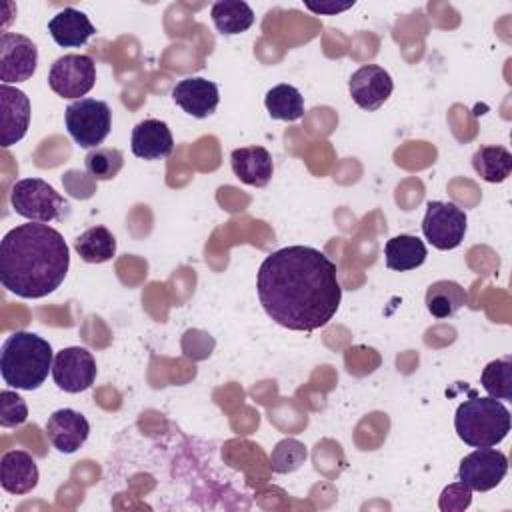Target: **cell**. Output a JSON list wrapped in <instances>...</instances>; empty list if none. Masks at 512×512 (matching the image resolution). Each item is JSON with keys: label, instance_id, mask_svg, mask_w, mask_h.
<instances>
[{"label": "cell", "instance_id": "6", "mask_svg": "<svg viewBox=\"0 0 512 512\" xmlns=\"http://www.w3.org/2000/svg\"><path fill=\"white\" fill-rule=\"evenodd\" d=\"M66 130L80 148H98L112 128V110L106 102L80 98L66 106Z\"/></svg>", "mask_w": 512, "mask_h": 512}, {"label": "cell", "instance_id": "12", "mask_svg": "<svg viewBox=\"0 0 512 512\" xmlns=\"http://www.w3.org/2000/svg\"><path fill=\"white\" fill-rule=\"evenodd\" d=\"M348 90L352 100L368 112L378 110L392 94L394 82L388 70L378 64L360 66L348 80Z\"/></svg>", "mask_w": 512, "mask_h": 512}, {"label": "cell", "instance_id": "17", "mask_svg": "<svg viewBox=\"0 0 512 512\" xmlns=\"http://www.w3.org/2000/svg\"><path fill=\"white\" fill-rule=\"evenodd\" d=\"M230 164L240 182L256 188H264L274 174L272 156L264 146H244L232 150Z\"/></svg>", "mask_w": 512, "mask_h": 512}, {"label": "cell", "instance_id": "31", "mask_svg": "<svg viewBox=\"0 0 512 512\" xmlns=\"http://www.w3.org/2000/svg\"><path fill=\"white\" fill-rule=\"evenodd\" d=\"M304 4H306L308 10H312V12H316V14H328V16H332V14H338V12H344V10L352 8V6H354V0H350V2H346V4H336V2H320V4L304 2Z\"/></svg>", "mask_w": 512, "mask_h": 512}, {"label": "cell", "instance_id": "30", "mask_svg": "<svg viewBox=\"0 0 512 512\" xmlns=\"http://www.w3.org/2000/svg\"><path fill=\"white\" fill-rule=\"evenodd\" d=\"M472 502V490L464 482L448 484L438 500V506L442 512H462Z\"/></svg>", "mask_w": 512, "mask_h": 512}, {"label": "cell", "instance_id": "14", "mask_svg": "<svg viewBox=\"0 0 512 512\" xmlns=\"http://www.w3.org/2000/svg\"><path fill=\"white\" fill-rule=\"evenodd\" d=\"M44 430L50 444L58 452L72 454L86 442L90 434V424L80 412L72 408H60L48 416Z\"/></svg>", "mask_w": 512, "mask_h": 512}, {"label": "cell", "instance_id": "11", "mask_svg": "<svg viewBox=\"0 0 512 512\" xmlns=\"http://www.w3.org/2000/svg\"><path fill=\"white\" fill-rule=\"evenodd\" d=\"M38 66L36 44L16 32H2L0 36V80L2 84H18L32 78Z\"/></svg>", "mask_w": 512, "mask_h": 512}, {"label": "cell", "instance_id": "9", "mask_svg": "<svg viewBox=\"0 0 512 512\" xmlns=\"http://www.w3.org/2000/svg\"><path fill=\"white\" fill-rule=\"evenodd\" d=\"M508 472V458L504 452L484 446L476 448L462 458L458 468V480L464 482L472 492H488L496 488Z\"/></svg>", "mask_w": 512, "mask_h": 512}, {"label": "cell", "instance_id": "7", "mask_svg": "<svg viewBox=\"0 0 512 512\" xmlns=\"http://www.w3.org/2000/svg\"><path fill=\"white\" fill-rule=\"evenodd\" d=\"M96 82V64L88 54H64L48 70V86L62 98L80 100Z\"/></svg>", "mask_w": 512, "mask_h": 512}, {"label": "cell", "instance_id": "25", "mask_svg": "<svg viewBox=\"0 0 512 512\" xmlns=\"http://www.w3.org/2000/svg\"><path fill=\"white\" fill-rule=\"evenodd\" d=\"M266 110L274 120L294 122L304 116V96L292 84H278L266 92Z\"/></svg>", "mask_w": 512, "mask_h": 512}, {"label": "cell", "instance_id": "4", "mask_svg": "<svg viewBox=\"0 0 512 512\" xmlns=\"http://www.w3.org/2000/svg\"><path fill=\"white\" fill-rule=\"evenodd\" d=\"M454 428L458 438L472 446H496L510 432V410L492 396H472L456 408Z\"/></svg>", "mask_w": 512, "mask_h": 512}, {"label": "cell", "instance_id": "19", "mask_svg": "<svg viewBox=\"0 0 512 512\" xmlns=\"http://www.w3.org/2000/svg\"><path fill=\"white\" fill-rule=\"evenodd\" d=\"M48 32L58 46L78 48V46L86 44V40L92 34H96V28L84 12H80L76 8H64L50 18Z\"/></svg>", "mask_w": 512, "mask_h": 512}, {"label": "cell", "instance_id": "21", "mask_svg": "<svg viewBox=\"0 0 512 512\" xmlns=\"http://www.w3.org/2000/svg\"><path fill=\"white\" fill-rule=\"evenodd\" d=\"M426 308L434 318H450L454 316L466 302V290L454 280H436L426 290Z\"/></svg>", "mask_w": 512, "mask_h": 512}, {"label": "cell", "instance_id": "27", "mask_svg": "<svg viewBox=\"0 0 512 512\" xmlns=\"http://www.w3.org/2000/svg\"><path fill=\"white\" fill-rule=\"evenodd\" d=\"M308 458L306 446L296 438H282L270 452V466L276 474H290L298 470Z\"/></svg>", "mask_w": 512, "mask_h": 512}, {"label": "cell", "instance_id": "1", "mask_svg": "<svg viewBox=\"0 0 512 512\" xmlns=\"http://www.w3.org/2000/svg\"><path fill=\"white\" fill-rule=\"evenodd\" d=\"M258 300L282 328L314 332L326 326L342 300L336 264L318 248L286 246L258 268Z\"/></svg>", "mask_w": 512, "mask_h": 512}, {"label": "cell", "instance_id": "13", "mask_svg": "<svg viewBox=\"0 0 512 512\" xmlns=\"http://www.w3.org/2000/svg\"><path fill=\"white\" fill-rule=\"evenodd\" d=\"M0 144L4 148H10L12 144L20 142L30 124V100L28 96L10 86V84H0Z\"/></svg>", "mask_w": 512, "mask_h": 512}, {"label": "cell", "instance_id": "2", "mask_svg": "<svg viewBox=\"0 0 512 512\" xmlns=\"http://www.w3.org/2000/svg\"><path fill=\"white\" fill-rule=\"evenodd\" d=\"M70 248L64 236L40 222L8 230L0 242V282L20 298H44L66 278Z\"/></svg>", "mask_w": 512, "mask_h": 512}, {"label": "cell", "instance_id": "28", "mask_svg": "<svg viewBox=\"0 0 512 512\" xmlns=\"http://www.w3.org/2000/svg\"><path fill=\"white\" fill-rule=\"evenodd\" d=\"M86 170L94 180H112L124 166V156L118 148H94L84 158Z\"/></svg>", "mask_w": 512, "mask_h": 512}, {"label": "cell", "instance_id": "22", "mask_svg": "<svg viewBox=\"0 0 512 512\" xmlns=\"http://www.w3.org/2000/svg\"><path fill=\"white\" fill-rule=\"evenodd\" d=\"M472 168L490 184L504 182L512 172V154L508 148L498 144L480 146L472 156Z\"/></svg>", "mask_w": 512, "mask_h": 512}, {"label": "cell", "instance_id": "15", "mask_svg": "<svg viewBox=\"0 0 512 512\" xmlns=\"http://www.w3.org/2000/svg\"><path fill=\"white\" fill-rule=\"evenodd\" d=\"M172 100L190 116L206 118L216 112L220 102L218 86L212 80L190 76L172 88Z\"/></svg>", "mask_w": 512, "mask_h": 512}, {"label": "cell", "instance_id": "24", "mask_svg": "<svg viewBox=\"0 0 512 512\" xmlns=\"http://www.w3.org/2000/svg\"><path fill=\"white\" fill-rule=\"evenodd\" d=\"M74 250L84 262L102 264L116 254V238L106 226H92L74 240Z\"/></svg>", "mask_w": 512, "mask_h": 512}, {"label": "cell", "instance_id": "5", "mask_svg": "<svg viewBox=\"0 0 512 512\" xmlns=\"http://www.w3.org/2000/svg\"><path fill=\"white\" fill-rule=\"evenodd\" d=\"M14 212L28 222L48 224L60 220L68 210V200L42 178H22L10 190Z\"/></svg>", "mask_w": 512, "mask_h": 512}, {"label": "cell", "instance_id": "23", "mask_svg": "<svg viewBox=\"0 0 512 512\" xmlns=\"http://www.w3.org/2000/svg\"><path fill=\"white\" fill-rule=\"evenodd\" d=\"M210 16L216 30L226 36L246 32L254 24L252 8L242 0H218L212 4Z\"/></svg>", "mask_w": 512, "mask_h": 512}, {"label": "cell", "instance_id": "8", "mask_svg": "<svg viewBox=\"0 0 512 512\" xmlns=\"http://www.w3.org/2000/svg\"><path fill=\"white\" fill-rule=\"evenodd\" d=\"M466 212L452 202L430 200L422 220L424 238L438 250H452L460 246L466 234Z\"/></svg>", "mask_w": 512, "mask_h": 512}, {"label": "cell", "instance_id": "18", "mask_svg": "<svg viewBox=\"0 0 512 512\" xmlns=\"http://www.w3.org/2000/svg\"><path fill=\"white\" fill-rule=\"evenodd\" d=\"M38 466L24 450H10L0 460V484L8 494H28L38 484Z\"/></svg>", "mask_w": 512, "mask_h": 512}, {"label": "cell", "instance_id": "29", "mask_svg": "<svg viewBox=\"0 0 512 512\" xmlns=\"http://www.w3.org/2000/svg\"><path fill=\"white\" fill-rule=\"evenodd\" d=\"M28 418V406L24 398L12 390L0 392V426L14 428L24 424Z\"/></svg>", "mask_w": 512, "mask_h": 512}, {"label": "cell", "instance_id": "10", "mask_svg": "<svg viewBox=\"0 0 512 512\" xmlns=\"http://www.w3.org/2000/svg\"><path fill=\"white\" fill-rule=\"evenodd\" d=\"M96 372L98 368L92 352H88L82 346L62 348L54 356V364H52L54 384L68 394H78L88 390L96 380Z\"/></svg>", "mask_w": 512, "mask_h": 512}, {"label": "cell", "instance_id": "26", "mask_svg": "<svg viewBox=\"0 0 512 512\" xmlns=\"http://www.w3.org/2000/svg\"><path fill=\"white\" fill-rule=\"evenodd\" d=\"M480 384L496 400H512V358H498L484 366Z\"/></svg>", "mask_w": 512, "mask_h": 512}, {"label": "cell", "instance_id": "16", "mask_svg": "<svg viewBox=\"0 0 512 512\" xmlns=\"http://www.w3.org/2000/svg\"><path fill=\"white\" fill-rule=\"evenodd\" d=\"M130 146H132V154L138 158L160 160L172 154L174 138L164 120L146 118L134 126Z\"/></svg>", "mask_w": 512, "mask_h": 512}, {"label": "cell", "instance_id": "20", "mask_svg": "<svg viewBox=\"0 0 512 512\" xmlns=\"http://www.w3.org/2000/svg\"><path fill=\"white\" fill-rule=\"evenodd\" d=\"M426 256V244L412 234H398L384 244L386 266L396 272H408L422 266Z\"/></svg>", "mask_w": 512, "mask_h": 512}, {"label": "cell", "instance_id": "3", "mask_svg": "<svg viewBox=\"0 0 512 512\" xmlns=\"http://www.w3.org/2000/svg\"><path fill=\"white\" fill-rule=\"evenodd\" d=\"M54 352L48 340L34 332H12L0 350V374L4 384L16 390H36L52 372Z\"/></svg>", "mask_w": 512, "mask_h": 512}]
</instances>
